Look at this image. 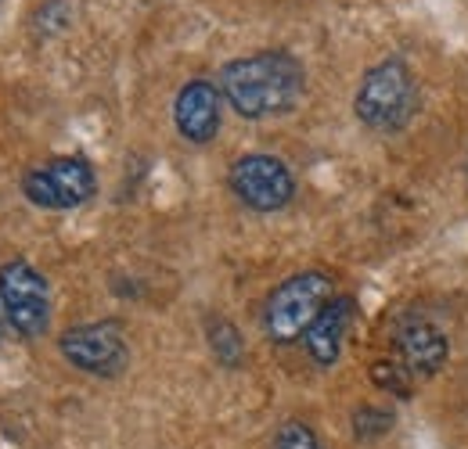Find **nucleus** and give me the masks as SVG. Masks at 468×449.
<instances>
[{"instance_id":"f257e3e1","label":"nucleus","mask_w":468,"mask_h":449,"mask_svg":"<svg viewBox=\"0 0 468 449\" xmlns=\"http://www.w3.org/2000/svg\"><path fill=\"white\" fill-rule=\"evenodd\" d=\"M306 72L289 51H260L234 57L220 68V94L245 119H271L292 112L303 98Z\"/></svg>"},{"instance_id":"f03ea898","label":"nucleus","mask_w":468,"mask_h":449,"mask_svg":"<svg viewBox=\"0 0 468 449\" xmlns=\"http://www.w3.org/2000/svg\"><path fill=\"white\" fill-rule=\"evenodd\" d=\"M356 119L375 133H400L418 109V83L414 72L400 57H386L371 65L353 98Z\"/></svg>"},{"instance_id":"7ed1b4c3","label":"nucleus","mask_w":468,"mask_h":449,"mask_svg":"<svg viewBox=\"0 0 468 449\" xmlns=\"http://www.w3.org/2000/svg\"><path fill=\"white\" fill-rule=\"evenodd\" d=\"M332 302V277L321 270H303L282 281L267 306H263V331L271 341L289 345L306 335V328L317 320V313Z\"/></svg>"},{"instance_id":"20e7f679","label":"nucleus","mask_w":468,"mask_h":449,"mask_svg":"<svg viewBox=\"0 0 468 449\" xmlns=\"http://www.w3.org/2000/svg\"><path fill=\"white\" fill-rule=\"evenodd\" d=\"M94 191H98V176H94V166L83 155L48 159L44 166L29 169L22 176V194L37 209H51V213H65V209H76V205L90 202Z\"/></svg>"},{"instance_id":"39448f33","label":"nucleus","mask_w":468,"mask_h":449,"mask_svg":"<svg viewBox=\"0 0 468 449\" xmlns=\"http://www.w3.org/2000/svg\"><path fill=\"white\" fill-rule=\"evenodd\" d=\"M0 306L22 338H40L51 328V291L37 266L11 259L0 266Z\"/></svg>"},{"instance_id":"423d86ee","label":"nucleus","mask_w":468,"mask_h":449,"mask_svg":"<svg viewBox=\"0 0 468 449\" xmlns=\"http://www.w3.org/2000/svg\"><path fill=\"white\" fill-rule=\"evenodd\" d=\"M58 349L76 371L94 374V378H116L130 363V349L116 320H94V324L69 328L58 338Z\"/></svg>"},{"instance_id":"0eeeda50","label":"nucleus","mask_w":468,"mask_h":449,"mask_svg":"<svg viewBox=\"0 0 468 449\" xmlns=\"http://www.w3.org/2000/svg\"><path fill=\"white\" fill-rule=\"evenodd\" d=\"M231 191L252 213H282L295 198V180L289 166L274 155H241L231 166Z\"/></svg>"},{"instance_id":"6e6552de","label":"nucleus","mask_w":468,"mask_h":449,"mask_svg":"<svg viewBox=\"0 0 468 449\" xmlns=\"http://www.w3.org/2000/svg\"><path fill=\"white\" fill-rule=\"evenodd\" d=\"M176 133L191 144H209L220 130V90L209 79H191L174 101Z\"/></svg>"},{"instance_id":"1a4fd4ad","label":"nucleus","mask_w":468,"mask_h":449,"mask_svg":"<svg viewBox=\"0 0 468 449\" xmlns=\"http://www.w3.org/2000/svg\"><path fill=\"white\" fill-rule=\"evenodd\" d=\"M397 352H400V363L408 367L414 378H429V374H436L443 363H447V338L443 331L432 324V320H425V317H404L400 324H397Z\"/></svg>"},{"instance_id":"9d476101","label":"nucleus","mask_w":468,"mask_h":449,"mask_svg":"<svg viewBox=\"0 0 468 449\" xmlns=\"http://www.w3.org/2000/svg\"><path fill=\"white\" fill-rule=\"evenodd\" d=\"M350 320H353V298L350 295H339L306 328L303 341H306V352L314 356L317 367H335L339 363L343 341H346V331H350Z\"/></svg>"},{"instance_id":"9b49d317","label":"nucleus","mask_w":468,"mask_h":449,"mask_svg":"<svg viewBox=\"0 0 468 449\" xmlns=\"http://www.w3.org/2000/svg\"><path fill=\"white\" fill-rule=\"evenodd\" d=\"M209 349L224 367H238L245 360V341L231 320H209Z\"/></svg>"},{"instance_id":"f8f14e48","label":"nucleus","mask_w":468,"mask_h":449,"mask_svg":"<svg viewBox=\"0 0 468 449\" xmlns=\"http://www.w3.org/2000/svg\"><path fill=\"white\" fill-rule=\"evenodd\" d=\"M389 428H393V413L382 410V406H360V410L353 413V432H356V439H364V443L382 439Z\"/></svg>"},{"instance_id":"ddd939ff","label":"nucleus","mask_w":468,"mask_h":449,"mask_svg":"<svg viewBox=\"0 0 468 449\" xmlns=\"http://www.w3.org/2000/svg\"><path fill=\"white\" fill-rule=\"evenodd\" d=\"M371 381L378 385V389H386V392H397V395H410V381H414V374H410L408 367L397 360H378L375 367H371Z\"/></svg>"},{"instance_id":"4468645a","label":"nucleus","mask_w":468,"mask_h":449,"mask_svg":"<svg viewBox=\"0 0 468 449\" xmlns=\"http://www.w3.org/2000/svg\"><path fill=\"white\" fill-rule=\"evenodd\" d=\"M274 449H324V443L317 439V432L303 421H285L274 435Z\"/></svg>"},{"instance_id":"2eb2a0df","label":"nucleus","mask_w":468,"mask_h":449,"mask_svg":"<svg viewBox=\"0 0 468 449\" xmlns=\"http://www.w3.org/2000/svg\"><path fill=\"white\" fill-rule=\"evenodd\" d=\"M11 324H7V313H4V306H0V341H4V331H7Z\"/></svg>"}]
</instances>
